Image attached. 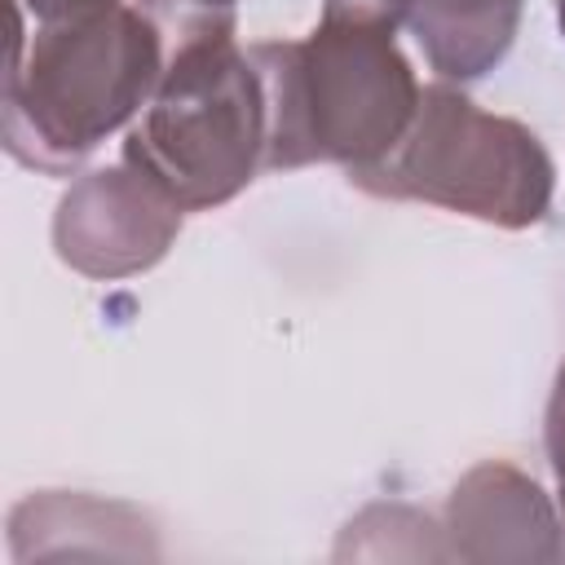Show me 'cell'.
<instances>
[{"instance_id": "ba28073f", "label": "cell", "mask_w": 565, "mask_h": 565, "mask_svg": "<svg viewBox=\"0 0 565 565\" xmlns=\"http://www.w3.org/2000/svg\"><path fill=\"white\" fill-rule=\"evenodd\" d=\"M137 9L163 35V57L185 44L230 40L238 26V0H137Z\"/></svg>"}, {"instance_id": "8992f818", "label": "cell", "mask_w": 565, "mask_h": 565, "mask_svg": "<svg viewBox=\"0 0 565 565\" xmlns=\"http://www.w3.org/2000/svg\"><path fill=\"white\" fill-rule=\"evenodd\" d=\"M446 561H561L565 525L534 477L486 459L459 477L441 512Z\"/></svg>"}, {"instance_id": "3957f363", "label": "cell", "mask_w": 565, "mask_h": 565, "mask_svg": "<svg viewBox=\"0 0 565 565\" xmlns=\"http://www.w3.org/2000/svg\"><path fill=\"white\" fill-rule=\"evenodd\" d=\"M349 181L375 199L433 203L494 230H530L547 216L556 163L521 119L481 110L455 84H428L402 141Z\"/></svg>"}, {"instance_id": "5b68a950", "label": "cell", "mask_w": 565, "mask_h": 565, "mask_svg": "<svg viewBox=\"0 0 565 565\" xmlns=\"http://www.w3.org/2000/svg\"><path fill=\"white\" fill-rule=\"evenodd\" d=\"M181 221L185 207L119 159L71 181L53 212V252L75 274L115 282L159 265L177 243Z\"/></svg>"}, {"instance_id": "6da1fadb", "label": "cell", "mask_w": 565, "mask_h": 565, "mask_svg": "<svg viewBox=\"0 0 565 565\" xmlns=\"http://www.w3.org/2000/svg\"><path fill=\"white\" fill-rule=\"evenodd\" d=\"M13 4L0 137L13 163L71 177L106 137L132 128L163 75V35L137 0H79L31 35Z\"/></svg>"}, {"instance_id": "8fae6325", "label": "cell", "mask_w": 565, "mask_h": 565, "mask_svg": "<svg viewBox=\"0 0 565 565\" xmlns=\"http://www.w3.org/2000/svg\"><path fill=\"white\" fill-rule=\"evenodd\" d=\"M556 4V26H561V35H565V0H552Z\"/></svg>"}, {"instance_id": "7a4b0ae2", "label": "cell", "mask_w": 565, "mask_h": 565, "mask_svg": "<svg viewBox=\"0 0 565 565\" xmlns=\"http://www.w3.org/2000/svg\"><path fill=\"white\" fill-rule=\"evenodd\" d=\"M247 57L265 88V172L371 168L402 141L424 97L388 22L322 13L305 40H260Z\"/></svg>"}, {"instance_id": "9c48e42d", "label": "cell", "mask_w": 565, "mask_h": 565, "mask_svg": "<svg viewBox=\"0 0 565 565\" xmlns=\"http://www.w3.org/2000/svg\"><path fill=\"white\" fill-rule=\"evenodd\" d=\"M543 446H547V463H552V477H556V512H561V525H565V362H561L552 397H547Z\"/></svg>"}, {"instance_id": "30bf717a", "label": "cell", "mask_w": 565, "mask_h": 565, "mask_svg": "<svg viewBox=\"0 0 565 565\" xmlns=\"http://www.w3.org/2000/svg\"><path fill=\"white\" fill-rule=\"evenodd\" d=\"M18 4H22L26 13H35V18L44 22V18H57V13H66V9H75L79 0H18Z\"/></svg>"}, {"instance_id": "277c9868", "label": "cell", "mask_w": 565, "mask_h": 565, "mask_svg": "<svg viewBox=\"0 0 565 565\" xmlns=\"http://www.w3.org/2000/svg\"><path fill=\"white\" fill-rule=\"evenodd\" d=\"M124 163L185 212L221 207L265 172V88L234 35L163 57L159 88L124 137Z\"/></svg>"}, {"instance_id": "52a82bcc", "label": "cell", "mask_w": 565, "mask_h": 565, "mask_svg": "<svg viewBox=\"0 0 565 565\" xmlns=\"http://www.w3.org/2000/svg\"><path fill=\"white\" fill-rule=\"evenodd\" d=\"M88 530H115V534L137 539V530H150V521L137 508L115 503V499L44 490V494H31V499H22L13 508V516H9V547H13V561L66 556V552H84L79 534H88ZM141 539H150V534H141Z\"/></svg>"}]
</instances>
